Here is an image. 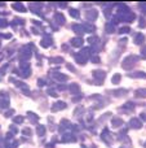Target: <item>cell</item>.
Here are the masks:
<instances>
[{
	"label": "cell",
	"instance_id": "cell-1",
	"mask_svg": "<svg viewBox=\"0 0 146 148\" xmlns=\"http://www.w3.org/2000/svg\"><path fill=\"white\" fill-rule=\"evenodd\" d=\"M138 61V56H136V55H129L128 57H126L123 60V68L126 69V70H129V69H132L133 68V65L136 64V62Z\"/></svg>",
	"mask_w": 146,
	"mask_h": 148
},
{
	"label": "cell",
	"instance_id": "cell-2",
	"mask_svg": "<svg viewBox=\"0 0 146 148\" xmlns=\"http://www.w3.org/2000/svg\"><path fill=\"white\" fill-rule=\"evenodd\" d=\"M93 77H94V83L96 84H101L103 81H105L106 73L103 70H94L93 72Z\"/></svg>",
	"mask_w": 146,
	"mask_h": 148
},
{
	"label": "cell",
	"instance_id": "cell-3",
	"mask_svg": "<svg viewBox=\"0 0 146 148\" xmlns=\"http://www.w3.org/2000/svg\"><path fill=\"white\" fill-rule=\"evenodd\" d=\"M21 57H22V60H27L29 57H31V50L29 48V46L21 48Z\"/></svg>",
	"mask_w": 146,
	"mask_h": 148
},
{
	"label": "cell",
	"instance_id": "cell-4",
	"mask_svg": "<svg viewBox=\"0 0 146 148\" xmlns=\"http://www.w3.org/2000/svg\"><path fill=\"white\" fill-rule=\"evenodd\" d=\"M97 11L96 9H91V11H88L87 13H86V18L88 19V21H96V18H97Z\"/></svg>",
	"mask_w": 146,
	"mask_h": 148
},
{
	"label": "cell",
	"instance_id": "cell-5",
	"mask_svg": "<svg viewBox=\"0 0 146 148\" xmlns=\"http://www.w3.org/2000/svg\"><path fill=\"white\" fill-rule=\"evenodd\" d=\"M40 44L43 46V47H49L51 44H52V38L49 36V35H44L43 36V39H41V42H40Z\"/></svg>",
	"mask_w": 146,
	"mask_h": 148
},
{
	"label": "cell",
	"instance_id": "cell-6",
	"mask_svg": "<svg viewBox=\"0 0 146 148\" xmlns=\"http://www.w3.org/2000/svg\"><path fill=\"white\" fill-rule=\"evenodd\" d=\"M71 44L74 47H81L83 46V38L81 36H75L71 39Z\"/></svg>",
	"mask_w": 146,
	"mask_h": 148
},
{
	"label": "cell",
	"instance_id": "cell-7",
	"mask_svg": "<svg viewBox=\"0 0 146 148\" xmlns=\"http://www.w3.org/2000/svg\"><path fill=\"white\" fill-rule=\"evenodd\" d=\"M129 125L132 126V127H135V129H141L142 127V122L138 118H132L131 122H129Z\"/></svg>",
	"mask_w": 146,
	"mask_h": 148
},
{
	"label": "cell",
	"instance_id": "cell-8",
	"mask_svg": "<svg viewBox=\"0 0 146 148\" xmlns=\"http://www.w3.org/2000/svg\"><path fill=\"white\" fill-rule=\"evenodd\" d=\"M75 60H76V62H79L80 65H83V64H86V62H87V56L81 55V53H76L75 55Z\"/></svg>",
	"mask_w": 146,
	"mask_h": 148
},
{
	"label": "cell",
	"instance_id": "cell-9",
	"mask_svg": "<svg viewBox=\"0 0 146 148\" xmlns=\"http://www.w3.org/2000/svg\"><path fill=\"white\" fill-rule=\"evenodd\" d=\"M62 108H66V103H64V101H57L53 107H52V111H53V112H57V111H59V109H62Z\"/></svg>",
	"mask_w": 146,
	"mask_h": 148
},
{
	"label": "cell",
	"instance_id": "cell-10",
	"mask_svg": "<svg viewBox=\"0 0 146 148\" xmlns=\"http://www.w3.org/2000/svg\"><path fill=\"white\" fill-rule=\"evenodd\" d=\"M54 19L57 21L58 25L65 24V17H64V14H62V13H56V14H54Z\"/></svg>",
	"mask_w": 146,
	"mask_h": 148
},
{
	"label": "cell",
	"instance_id": "cell-11",
	"mask_svg": "<svg viewBox=\"0 0 146 148\" xmlns=\"http://www.w3.org/2000/svg\"><path fill=\"white\" fill-rule=\"evenodd\" d=\"M143 40H145V35H143V34H141V33H138V34L135 36V39H133L135 44H141Z\"/></svg>",
	"mask_w": 146,
	"mask_h": 148
},
{
	"label": "cell",
	"instance_id": "cell-12",
	"mask_svg": "<svg viewBox=\"0 0 146 148\" xmlns=\"http://www.w3.org/2000/svg\"><path fill=\"white\" fill-rule=\"evenodd\" d=\"M72 30H74L78 35H83V34H84V30H83L81 25H78V24H74V25H72Z\"/></svg>",
	"mask_w": 146,
	"mask_h": 148
},
{
	"label": "cell",
	"instance_id": "cell-13",
	"mask_svg": "<svg viewBox=\"0 0 146 148\" xmlns=\"http://www.w3.org/2000/svg\"><path fill=\"white\" fill-rule=\"evenodd\" d=\"M53 77H54L57 81H59V82H66V81H67V75L61 74V73H54Z\"/></svg>",
	"mask_w": 146,
	"mask_h": 148
},
{
	"label": "cell",
	"instance_id": "cell-14",
	"mask_svg": "<svg viewBox=\"0 0 146 148\" xmlns=\"http://www.w3.org/2000/svg\"><path fill=\"white\" fill-rule=\"evenodd\" d=\"M70 91H71V94H80V87H79V84L72 83L71 86H70Z\"/></svg>",
	"mask_w": 146,
	"mask_h": 148
},
{
	"label": "cell",
	"instance_id": "cell-15",
	"mask_svg": "<svg viewBox=\"0 0 146 148\" xmlns=\"http://www.w3.org/2000/svg\"><path fill=\"white\" fill-rule=\"evenodd\" d=\"M45 134V126L44 125H38V135L43 136Z\"/></svg>",
	"mask_w": 146,
	"mask_h": 148
},
{
	"label": "cell",
	"instance_id": "cell-16",
	"mask_svg": "<svg viewBox=\"0 0 146 148\" xmlns=\"http://www.w3.org/2000/svg\"><path fill=\"white\" fill-rule=\"evenodd\" d=\"M13 9H16V11H19V12H26V8H25L22 4H19V3H16V4H13Z\"/></svg>",
	"mask_w": 146,
	"mask_h": 148
},
{
	"label": "cell",
	"instance_id": "cell-17",
	"mask_svg": "<svg viewBox=\"0 0 146 148\" xmlns=\"http://www.w3.org/2000/svg\"><path fill=\"white\" fill-rule=\"evenodd\" d=\"M27 116L30 117V121H31L32 123H36V122H38V120H39V117H38L35 113H32V112H29V113H27Z\"/></svg>",
	"mask_w": 146,
	"mask_h": 148
},
{
	"label": "cell",
	"instance_id": "cell-18",
	"mask_svg": "<svg viewBox=\"0 0 146 148\" xmlns=\"http://www.w3.org/2000/svg\"><path fill=\"white\" fill-rule=\"evenodd\" d=\"M131 77H133V78H145L146 79V73H143V72H136V73L131 74Z\"/></svg>",
	"mask_w": 146,
	"mask_h": 148
},
{
	"label": "cell",
	"instance_id": "cell-19",
	"mask_svg": "<svg viewBox=\"0 0 146 148\" xmlns=\"http://www.w3.org/2000/svg\"><path fill=\"white\" fill-rule=\"evenodd\" d=\"M81 27H83V30H84V33H86V31L91 33V31H93V30H94V26H92V25H89V24H84V25H81Z\"/></svg>",
	"mask_w": 146,
	"mask_h": 148
},
{
	"label": "cell",
	"instance_id": "cell-20",
	"mask_svg": "<svg viewBox=\"0 0 146 148\" xmlns=\"http://www.w3.org/2000/svg\"><path fill=\"white\" fill-rule=\"evenodd\" d=\"M111 123H113V126L114 127H118V126H120V125H123V120H120V118H113V121H111Z\"/></svg>",
	"mask_w": 146,
	"mask_h": 148
},
{
	"label": "cell",
	"instance_id": "cell-21",
	"mask_svg": "<svg viewBox=\"0 0 146 148\" xmlns=\"http://www.w3.org/2000/svg\"><path fill=\"white\" fill-rule=\"evenodd\" d=\"M124 109H126V112H127V113H128V112H131L132 109H135V105H133V103H127V104L123 107V111H124Z\"/></svg>",
	"mask_w": 146,
	"mask_h": 148
},
{
	"label": "cell",
	"instance_id": "cell-22",
	"mask_svg": "<svg viewBox=\"0 0 146 148\" xmlns=\"http://www.w3.org/2000/svg\"><path fill=\"white\" fill-rule=\"evenodd\" d=\"M111 94L113 95H115V96H123V95H126L127 94V90H116V91H111Z\"/></svg>",
	"mask_w": 146,
	"mask_h": 148
},
{
	"label": "cell",
	"instance_id": "cell-23",
	"mask_svg": "<svg viewBox=\"0 0 146 148\" xmlns=\"http://www.w3.org/2000/svg\"><path fill=\"white\" fill-rule=\"evenodd\" d=\"M135 95H136V96L145 97V96H146V88H140V90H137V91L135 92Z\"/></svg>",
	"mask_w": 146,
	"mask_h": 148
},
{
	"label": "cell",
	"instance_id": "cell-24",
	"mask_svg": "<svg viewBox=\"0 0 146 148\" xmlns=\"http://www.w3.org/2000/svg\"><path fill=\"white\" fill-rule=\"evenodd\" d=\"M62 139H64V142H75V138L71 134H65Z\"/></svg>",
	"mask_w": 146,
	"mask_h": 148
},
{
	"label": "cell",
	"instance_id": "cell-25",
	"mask_svg": "<svg viewBox=\"0 0 146 148\" xmlns=\"http://www.w3.org/2000/svg\"><path fill=\"white\" fill-rule=\"evenodd\" d=\"M51 62H52V64H61V62H64V58H62V57H52Z\"/></svg>",
	"mask_w": 146,
	"mask_h": 148
},
{
	"label": "cell",
	"instance_id": "cell-26",
	"mask_svg": "<svg viewBox=\"0 0 146 148\" xmlns=\"http://www.w3.org/2000/svg\"><path fill=\"white\" fill-rule=\"evenodd\" d=\"M70 14H71V17H74V18H79V16H80L79 11H76V9H70Z\"/></svg>",
	"mask_w": 146,
	"mask_h": 148
},
{
	"label": "cell",
	"instance_id": "cell-27",
	"mask_svg": "<svg viewBox=\"0 0 146 148\" xmlns=\"http://www.w3.org/2000/svg\"><path fill=\"white\" fill-rule=\"evenodd\" d=\"M111 82H113L114 84H118V83L120 82V74H115V75H113V79H111Z\"/></svg>",
	"mask_w": 146,
	"mask_h": 148
},
{
	"label": "cell",
	"instance_id": "cell-28",
	"mask_svg": "<svg viewBox=\"0 0 146 148\" xmlns=\"http://www.w3.org/2000/svg\"><path fill=\"white\" fill-rule=\"evenodd\" d=\"M0 107H2V108H7L8 107V100L0 99Z\"/></svg>",
	"mask_w": 146,
	"mask_h": 148
},
{
	"label": "cell",
	"instance_id": "cell-29",
	"mask_svg": "<svg viewBox=\"0 0 146 148\" xmlns=\"http://www.w3.org/2000/svg\"><path fill=\"white\" fill-rule=\"evenodd\" d=\"M14 122H16V123H22V122H23V117H22V116L14 117Z\"/></svg>",
	"mask_w": 146,
	"mask_h": 148
},
{
	"label": "cell",
	"instance_id": "cell-30",
	"mask_svg": "<svg viewBox=\"0 0 146 148\" xmlns=\"http://www.w3.org/2000/svg\"><path fill=\"white\" fill-rule=\"evenodd\" d=\"M39 8H41V5L40 4H34V5H31V11H34V12H39Z\"/></svg>",
	"mask_w": 146,
	"mask_h": 148
},
{
	"label": "cell",
	"instance_id": "cell-31",
	"mask_svg": "<svg viewBox=\"0 0 146 148\" xmlns=\"http://www.w3.org/2000/svg\"><path fill=\"white\" fill-rule=\"evenodd\" d=\"M145 26H146V19L143 17H141L140 18V27H145Z\"/></svg>",
	"mask_w": 146,
	"mask_h": 148
},
{
	"label": "cell",
	"instance_id": "cell-32",
	"mask_svg": "<svg viewBox=\"0 0 146 148\" xmlns=\"http://www.w3.org/2000/svg\"><path fill=\"white\" fill-rule=\"evenodd\" d=\"M106 31H107V33H113V31H114L113 24H107V25H106Z\"/></svg>",
	"mask_w": 146,
	"mask_h": 148
},
{
	"label": "cell",
	"instance_id": "cell-33",
	"mask_svg": "<svg viewBox=\"0 0 146 148\" xmlns=\"http://www.w3.org/2000/svg\"><path fill=\"white\" fill-rule=\"evenodd\" d=\"M9 68V64H5L2 69H0V74H5V72H7V69Z\"/></svg>",
	"mask_w": 146,
	"mask_h": 148
},
{
	"label": "cell",
	"instance_id": "cell-34",
	"mask_svg": "<svg viewBox=\"0 0 146 148\" xmlns=\"http://www.w3.org/2000/svg\"><path fill=\"white\" fill-rule=\"evenodd\" d=\"M141 55L143 56V58H146V46L141 48Z\"/></svg>",
	"mask_w": 146,
	"mask_h": 148
},
{
	"label": "cell",
	"instance_id": "cell-35",
	"mask_svg": "<svg viewBox=\"0 0 146 148\" xmlns=\"http://www.w3.org/2000/svg\"><path fill=\"white\" fill-rule=\"evenodd\" d=\"M128 31H129V27H121V29L119 30L120 34H123V33H128Z\"/></svg>",
	"mask_w": 146,
	"mask_h": 148
},
{
	"label": "cell",
	"instance_id": "cell-36",
	"mask_svg": "<svg viewBox=\"0 0 146 148\" xmlns=\"http://www.w3.org/2000/svg\"><path fill=\"white\" fill-rule=\"evenodd\" d=\"M8 25V22H7V21H4V19H2V21H0V27H5Z\"/></svg>",
	"mask_w": 146,
	"mask_h": 148
},
{
	"label": "cell",
	"instance_id": "cell-37",
	"mask_svg": "<svg viewBox=\"0 0 146 148\" xmlns=\"http://www.w3.org/2000/svg\"><path fill=\"white\" fill-rule=\"evenodd\" d=\"M92 62H100V58H98V56H92Z\"/></svg>",
	"mask_w": 146,
	"mask_h": 148
},
{
	"label": "cell",
	"instance_id": "cell-38",
	"mask_svg": "<svg viewBox=\"0 0 146 148\" xmlns=\"http://www.w3.org/2000/svg\"><path fill=\"white\" fill-rule=\"evenodd\" d=\"M22 133H23L25 135H30V134H31V131H30V129H29V127L23 129V131H22Z\"/></svg>",
	"mask_w": 146,
	"mask_h": 148
},
{
	"label": "cell",
	"instance_id": "cell-39",
	"mask_svg": "<svg viewBox=\"0 0 146 148\" xmlns=\"http://www.w3.org/2000/svg\"><path fill=\"white\" fill-rule=\"evenodd\" d=\"M89 43H94V42H97V36H93V38H89L88 39Z\"/></svg>",
	"mask_w": 146,
	"mask_h": 148
},
{
	"label": "cell",
	"instance_id": "cell-40",
	"mask_svg": "<svg viewBox=\"0 0 146 148\" xmlns=\"http://www.w3.org/2000/svg\"><path fill=\"white\" fill-rule=\"evenodd\" d=\"M48 94H49V95H52V96H57V94H56L53 90H48Z\"/></svg>",
	"mask_w": 146,
	"mask_h": 148
},
{
	"label": "cell",
	"instance_id": "cell-41",
	"mask_svg": "<svg viewBox=\"0 0 146 148\" xmlns=\"http://www.w3.org/2000/svg\"><path fill=\"white\" fill-rule=\"evenodd\" d=\"M140 5H141V9H142L143 12H146V3H145V4H143V3H141Z\"/></svg>",
	"mask_w": 146,
	"mask_h": 148
},
{
	"label": "cell",
	"instance_id": "cell-42",
	"mask_svg": "<svg viewBox=\"0 0 146 148\" xmlns=\"http://www.w3.org/2000/svg\"><path fill=\"white\" fill-rule=\"evenodd\" d=\"M67 68H69V70H71V72H75V69H74V66H72L71 64H67Z\"/></svg>",
	"mask_w": 146,
	"mask_h": 148
},
{
	"label": "cell",
	"instance_id": "cell-43",
	"mask_svg": "<svg viewBox=\"0 0 146 148\" xmlns=\"http://www.w3.org/2000/svg\"><path fill=\"white\" fill-rule=\"evenodd\" d=\"M38 84H39V86H43V84H44V81L39 79V81H38Z\"/></svg>",
	"mask_w": 146,
	"mask_h": 148
},
{
	"label": "cell",
	"instance_id": "cell-44",
	"mask_svg": "<svg viewBox=\"0 0 146 148\" xmlns=\"http://www.w3.org/2000/svg\"><path fill=\"white\" fill-rule=\"evenodd\" d=\"M12 114H13V111H9V112H7V113H5V116H7V117H9V116H12Z\"/></svg>",
	"mask_w": 146,
	"mask_h": 148
},
{
	"label": "cell",
	"instance_id": "cell-45",
	"mask_svg": "<svg viewBox=\"0 0 146 148\" xmlns=\"http://www.w3.org/2000/svg\"><path fill=\"white\" fill-rule=\"evenodd\" d=\"M141 118H142L143 121H146V113H141Z\"/></svg>",
	"mask_w": 146,
	"mask_h": 148
},
{
	"label": "cell",
	"instance_id": "cell-46",
	"mask_svg": "<svg viewBox=\"0 0 146 148\" xmlns=\"http://www.w3.org/2000/svg\"><path fill=\"white\" fill-rule=\"evenodd\" d=\"M59 7H61V8H65V7H66V3H62V4H59Z\"/></svg>",
	"mask_w": 146,
	"mask_h": 148
},
{
	"label": "cell",
	"instance_id": "cell-47",
	"mask_svg": "<svg viewBox=\"0 0 146 148\" xmlns=\"http://www.w3.org/2000/svg\"><path fill=\"white\" fill-rule=\"evenodd\" d=\"M2 58H3V56H2V55H0V61H2Z\"/></svg>",
	"mask_w": 146,
	"mask_h": 148
},
{
	"label": "cell",
	"instance_id": "cell-48",
	"mask_svg": "<svg viewBox=\"0 0 146 148\" xmlns=\"http://www.w3.org/2000/svg\"><path fill=\"white\" fill-rule=\"evenodd\" d=\"M145 147H146V143H145Z\"/></svg>",
	"mask_w": 146,
	"mask_h": 148
}]
</instances>
